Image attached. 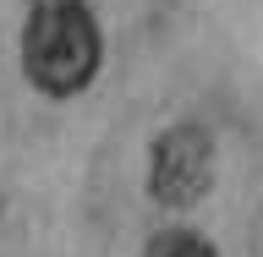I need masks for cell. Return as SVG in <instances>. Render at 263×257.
Instances as JSON below:
<instances>
[{
    "label": "cell",
    "mask_w": 263,
    "mask_h": 257,
    "mask_svg": "<svg viewBox=\"0 0 263 257\" xmlns=\"http://www.w3.org/2000/svg\"><path fill=\"white\" fill-rule=\"evenodd\" d=\"M22 66L39 93H82L99 71V28L82 11V0L66 6H33V22L22 33Z\"/></svg>",
    "instance_id": "1"
},
{
    "label": "cell",
    "mask_w": 263,
    "mask_h": 257,
    "mask_svg": "<svg viewBox=\"0 0 263 257\" xmlns=\"http://www.w3.org/2000/svg\"><path fill=\"white\" fill-rule=\"evenodd\" d=\"M214 181V143L203 126H176L154 143V170H148V186L159 203L170 208H186L209 192Z\"/></svg>",
    "instance_id": "2"
},
{
    "label": "cell",
    "mask_w": 263,
    "mask_h": 257,
    "mask_svg": "<svg viewBox=\"0 0 263 257\" xmlns=\"http://www.w3.org/2000/svg\"><path fill=\"white\" fill-rule=\"evenodd\" d=\"M148 257H214V246L192 230H164V235H154Z\"/></svg>",
    "instance_id": "3"
},
{
    "label": "cell",
    "mask_w": 263,
    "mask_h": 257,
    "mask_svg": "<svg viewBox=\"0 0 263 257\" xmlns=\"http://www.w3.org/2000/svg\"><path fill=\"white\" fill-rule=\"evenodd\" d=\"M33 6H66V0H33Z\"/></svg>",
    "instance_id": "4"
}]
</instances>
